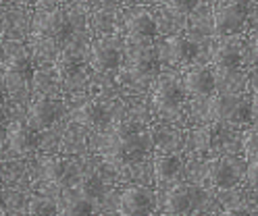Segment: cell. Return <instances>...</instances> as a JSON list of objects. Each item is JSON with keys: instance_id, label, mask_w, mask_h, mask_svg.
Here are the masks:
<instances>
[{"instance_id": "1", "label": "cell", "mask_w": 258, "mask_h": 216, "mask_svg": "<svg viewBox=\"0 0 258 216\" xmlns=\"http://www.w3.org/2000/svg\"><path fill=\"white\" fill-rule=\"evenodd\" d=\"M146 139L142 137V133H138L134 127H121L108 146L106 158L112 166L125 169V166L140 162L146 156Z\"/></svg>"}, {"instance_id": "2", "label": "cell", "mask_w": 258, "mask_h": 216, "mask_svg": "<svg viewBox=\"0 0 258 216\" xmlns=\"http://www.w3.org/2000/svg\"><path fill=\"white\" fill-rule=\"evenodd\" d=\"M208 114L221 123L241 125L252 119V104L241 96H217L208 106Z\"/></svg>"}, {"instance_id": "3", "label": "cell", "mask_w": 258, "mask_h": 216, "mask_svg": "<svg viewBox=\"0 0 258 216\" xmlns=\"http://www.w3.org/2000/svg\"><path fill=\"white\" fill-rule=\"evenodd\" d=\"M250 7L246 0H229L215 13V31L221 36L237 33L248 21Z\"/></svg>"}, {"instance_id": "4", "label": "cell", "mask_w": 258, "mask_h": 216, "mask_svg": "<svg viewBox=\"0 0 258 216\" xmlns=\"http://www.w3.org/2000/svg\"><path fill=\"white\" fill-rule=\"evenodd\" d=\"M202 191L196 185H189V183H181V185H175L169 193H167V204L165 210L169 214H187L198 206Z\"/></svg>"}, {"instance_id": "5", "label": "cell", "mask_w": 258, "mask_h": 216, "mask_svg": "<svg viewBox=\"0 0 258 216\" xmlns=\"http://www.w3.org/2000/svg\"><path fill=\"white\" fill-rule=\"evenodd\" d=\"M71 31H73V23L69 19V15L62 11H52L38 21V33L44 40L64 42L71 36Z\"/></svg>"}, {"instance_id": "6", "label": "cell", "mask_w": 258, "mask_h": 216, "mask_svg": "<svg viewBox=\"0 0 258 216\" xmlns=\"http://www.w3.org/2000/svg\"><path fill=\"white\" fill-rule=\"evenodd\" d=\"M34 75H36L34 62H31V58L25 54H15L5 64V81L13 90L27 88L31 83V79H34Z\"/></svg>"}, {"instance_id": "7", "label": "cell", "mask_w": 258, "mask_h": 216, "mask_svg": "<svg viewBox=\"0 0 258 216\" xmlns=\"http://www.w3.org/2000/svg\"><path fill=\"white\" fill-rule=\"evenodd\" d=\"M154 208V193L148 187H127L121 195L119 212L121 214H146Z\"/></svg>"}, {"instance_id": "8", "label": "cell", "mask_w": 258, "mask_h": 216, "mask_svg": "<svg viewBox=\"0 0 258 216\" xmlns=\"http://www.w3.org/2000/svg\"><path fill=\"white\" fill-rule=\"evenodd\" d=\"M154 104H156L158 110H163V112H175L177 108H181V104H183L181 83L177 79H173V77L163 79L154 90Z\"/></svg>"}, {"instance_id": "9", "label": "cell", "mask_w": 258, "mask_h": 216, "mask_svg": "<svg viewBox=\"0 0 258 216\" xmlns=\"http://www.w3.org/2000/svg\"><path fill=\"white\" fill-rule=\"evenodd\" d=\"M9 146L13 152H17V154L34 152L40 146L38 129L29 123H13L9 127Z\"/></svg>"}, {"instance_id": "10", "label": "cell", "mask_w": 258, "mask_h": 216, "mask_svg": "<svg viewBox=\"0 0 258 216\" xmlns=\"http://www.w3.org/2000/svg\"><path fill=\"white\" fill-rule=\"evenodd\" d=\"M121 62V50L112 40H100L92 48V66L100 73L117 69Z\"/></svg>"}, {"instance_id": "11", "label": "cell", "mask_w": 258, "mask_h": 216, "mask_svg": "<svg viewBox=\"0 0 258 216\" xmlns=\"http://www.w3.org/2000/svg\"><path fill=\"white\" fill-rule=\"evenodd\" d=\"M60 114V106L56 100L52 98H40L36 100L34 104L29 106V112H27V123L34 125L36 129H46L50 127Z\"/></svg>"}, {"instance_id": "12", "label": "cell", "mask_w": 258, "mask_h": 216, "mask_svg": "<svg viewBox=\"0 0 258 216\" xmlns=\"http://www.w3.org/2000/svg\"><path fill=\"white\" fill-rule=\"evenodd\" d=\"M156 21L150 13H138L127 21V36L136 44H148L156 36Z\"/></svg>"}, {"instance_id": "13", "label": "cell", "mask_w": 258, "mask_h": 216, "mask_svg": "<svg viewBox=\"0 0 258 216\" xmlns=\"http://www.w3.org/2000/svg\"><path fill=\"white\" fill-rule=\"evenodd\" d=\"M183 86L191 96H211L215 92V75L206 66H196L185 75Z\"/></svg>"}, {"instance_id": "14", "label": "cell", "mask_w": 258, "mask_h": 216, "mask_svg": "<svg viewBox=\"0 0 258 216\" xmlns=\"http://www.w3.org/2000/svg\"><path fill=\"white\" fill-rule=\"evenodd\" d=\"M213 62L219 71H225V73H231L235 71L239 62H241V50L237 44H231V42H223L219 44L215 50H213Z\"/></svg>"}, {"instance_id": "15", "label": "cell", "mask_w": 258, "mask_h": 216, "mask_svg": "<svg viewBox=\"0 0 258 216\" xmlns=\"http://www.w3.org/2000/svg\"><path fill=\"white\" fill-rule=\"evenodd\" d=\"M54 69H56V75L62 83L64 81H75L84 73V62H82V58H79L77 52H73V50H64V52L56 58Z\"/></svg>"}, {"instance_id": "16", "label": "cell", "mask_w": 258, "mask_h": 216, "mask_svg": "<svg viewBox=\"0 0 258 216\" xmlns=\"http://www.w3.org/2000/svg\"><path fill=\"white\" fill-rule=\"evenodd\" d=\"M208 181L219 189H229L237 183V173L229 160H215L208 166Z\"/></svg>"}, {"instance_id": "17", "label": "cell", "mask_w": 258, "mask_h": 216, "mask_svg": "<svg viewBox=\"0 0 258 216\" xmlns=\"http://www.w3.org/2000/svg\"><path fill=\"white\" fill-rule=\"evenodd\" d=\"M156 69H158V54H156V50L142 44V48L136 50V54L132 58V71L138 77H150V75L156 73Z\"/></svg>"}, {"instance_id": "18", "label": "cell", "mask_w": 258, "mask_h": 216, "mask_svg": "<svg viewBox=\"0 0 258 216\" xmlns=\"http://www.w3.org/2000/svg\"><path fill=\"white\" fill-rule=\"evenodd\" d=\"M167 50H169V58L177 64H187L198 54V46L194 44L189 38H183V36L171 38L169 44H167Z\"/></svg>"}, {"instance_id": "19", "label": "cell", "mask_w": 258, "mask_h": 216, "mask_svg": "<svg viewBox=\"0 0 258 216\" xmlns=\"http://www.w3.org/2000/svg\"><path fill=\"white\" fill-rule=\"evenodd\" d=\"M108 119L106 108L98 102H86L75 110V121L82 123L84 127H100Z\"/></svg>"}, {"instance_id": "20", "label": "cell", "mask_w": 258, "mask_h": 216, "mask_svg": "<svg viewBox=\"0 0 258 216\" xmlns=\"http://www.w3.org/2000/svg\"><path fill=\"white\" fill-rule=\"evenodd\" d=\"M181 171V160L175 154H163L154 162V175L158 181H171L179 175Z\"/></svg>"}, {"instance_id": "21", "label": "cell", "mask_w": 258, "mask_h": 216, "mask_svg": "<svg viewBox=\"0 0 258 216\" xmlns=\"http://www.w3.org/2000/svg\"><path fill=\"white\" fill-rule=\"evenodd\" d=\"M42 173H44L46 181L54 183V185H62V183L67 181V177H69V166L60 158H48L44 162V166H42Z\"/></svg>"}, {"instance_id": "22", "label": "cell", "mask_w": 258, "mask_h": 216, "mask_svg": "<svg viewBox=\"0 0 258 216\" xmlns=\"http://www.w3.org/2000/svg\"><path fill=\"white\" fill-rule=\"evenodd\" d=\"M75 193H79L82 197H86V199H90V202H92V199L102 197V193H104V185H102L100 177L90 175V177H84V179L75 185Z\"/></svg>"}, {"instance_id": "23", "label": "cell", "mask_w": 258, "mask_h": 216, "mask_svg": "<svg viewBox=\"0 0 258 216\" xmlns=\"http://www.w3.org/2000/svg\"><path fill=\"white\" fill-rule=\"evenodd\" d=\"M92 210H94L92 202H90V199H86V197H82L79 193L69 197L67 202H64V206H62L64 214H90Z\"/></svg>"}, {"instance_id": "24", "label": "cell", "mask_w": 258, "mask_h": 216, "mask_svg": "<svg viewBox=\"0 0 258 216\" xmlns=\"http://www.w3.org/2000/svg\"><path fill=\"white\" fill-rule=\"evenodd\" d=\"M27 212H29V214H56L58 208L50 202V199H46V197H42V195H36V197L29 199Z\"/></svg>"}, {"instance_id": "25", "label": "cell", "mask_w": 258, "mask_h": 216, "mask_svg": "<svg viewBox=\"0 0 258 216\" xmlns=\"http://www.w3.org/2000/svg\"><path fill=\"white\" fill-rule=\"evenodd\" d=\"M244 152L250 158H258V129H252L244 137Z\"/></svg>"}, {"instance_id": "26", "label": "cell", "mask_w": 258, "mask_h": 216, "mask_svg": "<svg viewBox=\"0 0 258 216\" xmlns=\"http://www.w3.org/2000/svg\"><path fill=\"white\" fill-rule=\"evenodd\" d=\"M167 3H169L171 11H175V13L183 15V13H189V11L196 9L200 0H167Z\"/></svg>"}, {"instance_id": "27", "label": "cell", "mask_w": 258, "mask_h": 216, "mask_svg": "<svg viewBox=\"0 0 258 216\" xmlns=\"http://www.w3.org/2000/svg\"><path fill=\"white\" fill-rule=\"evenodd\" d=\"M246 179L250 185L258 187V158H254V162L248 166V171H246Z\"/></svg>"}, {"instance_id": "28", "label": "cell", "mask_w": 258, "mask_h": 216, "mask_svg": "<svg viewBox=\"0 0 258 216\" xmlns=\"http://www.w3.org/2000/svg\"><path fill=\"white\" fill-rule=\"evenodd\" d=\"M77 3H79V5H84V7H90V9H92V7H98V5H100V0H77Z\"/></svg>"}, {"instance_id": "29", "label": "cell", "mask_w": 258, "mask_h": 216, "mask_svg": "<svg viewBox=\"0 0 258 216\" xmlns=\"http://www.w3.org/2000/svg\"><path fill=\"white\" fill-rule=\"evenodd\" d=\"M252 114L258 116V92H256L254 98H252Z\"/></svg>"}, {"instance_id": "30", "label": "cell", "mask_w": 258, "mask_h": 216, "mask_svg": "<svg viewBox=\"0 0 258 216\" xmlns=\"http://www.w3.org/2000/svg\"><path fill=\"white\" fill-rule=\"evenodd\" d=\"M121 3H123V0H100V5H104V7H117Z\"/></svg>"}, {"instance_id": "31", "label": "cell", "mask_w": 258, "mask_h": 216, "mask_svg": "<svg viewBox=\"0 0 258 216\" xmlns=\"http://www.w3.org/2000/svg\"><path fill=\"white\" fill-rule=\"evenodd\" d=\"M254 52L258 54V36H256V40H254Z\"/></svg>"}]
</instances>
